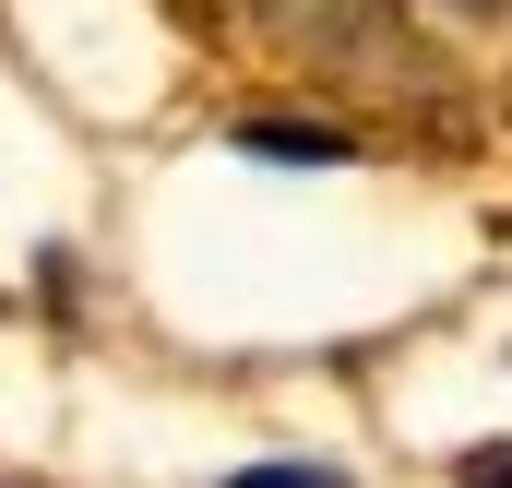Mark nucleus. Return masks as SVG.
<instances>
[{
    "label": "nucleus",
    "mask_w": 512,
    "mask_h": 488,
    "mask_svg": "<svg viewBox=\"0 0 512 488\" xmlns=\"http://www.w3.org/2000/svg\"><path fill=\"white\" fill-rule=\"evenodd\" d=\"M239 155H262V167H346V155H358V131H310V120H239Z\"/></svg>",
    "instance_id": "obj_2"
},
{
    "label": "nucleus",
    "mask_w": 512,
    "mask_h": 488,
    "mask_svg": "<svg viewBox=\"0 0 512 488\" xmlns=\"http://www.w3.org/2000/svg\"><path fill=\"white\" fill-rule=\"evenodd\" d=\"M251 24L346 96H429V48L393 0H251Z\"/></svg>",
    "instance_id": "obj_1"
},
{
    "label": "nucleus",
    "mask_w": 512,
    "mask_h": 488,
    "mask_svg": "<svg viewBox=\"0 0 512 488\" xmlns=\"http://www.w3.org/2000/svg\"><path fill=\"white\" fill-rule=\"evenodd\" d=\"M453 488H512V441H489V453H465V465H453Z\"/></svg>",
    "instance_id": "obj_4"
},
{
    "label": "nucleus",
    "mask_w": 512,
    "mask_h": 488,
    "mask_svg": "<svg viewBox=\"0 0 512 488\" xmlns=\"http://www.w3.org/2000/svg\"><path fill=\"white\" fill-rule=\"evenodd\" d=\"M227 488H346V477H334V465H239Z\"/></svg>",
    "instance_id": "obj_3"
}]
</instances>
